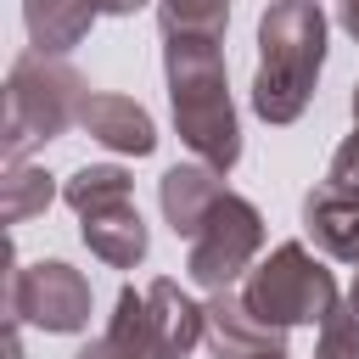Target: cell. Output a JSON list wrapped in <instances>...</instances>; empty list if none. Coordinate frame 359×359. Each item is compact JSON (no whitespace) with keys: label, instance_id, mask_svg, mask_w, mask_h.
Instances as JSON below:
<instances>
[{"label":"cell","instance_id":"obj_1","mask_svg":"<svg viewBox=\"0 0 359 359\" xmlns=\"http://www.w3.org/2000/svg\"><path fill=\"white\" fill-rule=\"evenodd\" d=\"M163 73H168V107L180 140L208 168H236L241 157V123L230 107L224 79V39L213 34H163Z\"/></svg>","mask_w":359,"mask_h":359},{"label":"cell","instance_id":"obj_2","mask_svg":"<svg viewBox=\"0 0 359 359\" xmlns=\"http://www.w3.org/2000/svg\"><path fill=\"white\" fill-rule=\"evenodd\" d=\"M325 67V11L320 0H275L258 17V73L252 112L264 123H297L314 101Z\"/></svg>","mask_w":359,"mask_h":359},{"label":"cell","instance_id":"obj_3","mask_svg":"<svg viewBox=\"0 0 359 359\" xmlns=\"http://www.w3.org/2000/svg\"><path fill=\"white\" fill-rule=\"evenodd\" d=\"M208 337V309L168 275L151 286H123L112 303L107 331L79 353V359H185Z\"/></svg>","mask_w":359,"mask_h":359},{"label":"cell","instance_id":"obj_4","mask_svg":"<svg viewBox=\"0 0 359 359\" xmlns=\"http://www.w3.org/2000/svg\"><path fill=\"white\" fill-rule=\"evenodd\" d=\"M90 107V84L67 56L28 50L6 73V123H0V151L6 163H28L34 146L67 135Z\"/></svg>","mask_w":359,"mask_h":359},{"label":"cell","instance_id":"obj_5","mask_svg":"<svg viewBox=\"0 0 359 359\" xmlns=\"http://www.w3.org/2000/svg\"><path fill=\"white\" fill-rule=\"evenodd\" d=\"M62 202L79 213V236H84V247L101 264L135 269L146 258L151 236H146V219L135 208L129 168H118V163H84V168H73L62 180Z\"/></svg>","mask_w":359,"mask_h":359},{"label":"cell","instance_id":"obj_6","mask_svg":"<svg viewBox=\"0 0 359 359\" xmlns=\"http://www.w3.org/2000/svg\"><path fill=\"white\" fill-rule=\"evenodd\" d=\"M241 297H247L252 314H264V320L280 325V331H292V325H320V320L342 303L331 269H325L303 241H280V247L247 275Z\"/></svg>","mask_w":359,"mask_h":359},{"label":"cell","instance_id":"obj_7","mask_svg":"<svg viewBox=\"0 0 359 359\" xmlns=\"http://www.w3.org/2000/svg\"><path fill=\"white\" fill-rule=\"evenodd\" d=\"M258 247H264V213H258L247 196L224 191L219 208L202 219V230L185 241V275H191L202 292H230V286L252 269Z\"/></svg>","mask_w":359,"mask_h":359},{"label":"cell","instance_id":"obj_8","mask_svg":"<svg viewBox=\"0 0 359 359\" xmlns=\"http://www.w3.org/2000/svg\"><path fill=\"white\" fill-rule=\"evenodd\" d=\"M90 303H95L90 280L73 264H62V258H39V264H22L11 275V320L17 325L67 337V331L90 325Z\"/></svg>","mask_w":359,"mask_h":359},{"label":"cell","instance_id":"obj_9","mask_svg":"<svg viewBox=\"0 0 359 359\" xmlns=\"http://www.w3.org/2000/svg\"><path fill=\"white\" fill-rule=\"evenodd\" d=\"M208 348L219 359H286V331L247 309L241 292H208Z\"/></svg>","mask_w":359,"mask_h":359},{"label":"cell","instance_id":"obj_10","mask_svg":"<svg viewBox=\"0 0 359 359\" xmlns=\"http://www.w3.org/2000/svg\"><path fill=\"white\" fill-rule=\"evenodd\" d=\"M303 230L314 236L320 252L342 258L359 269V191H342V185H314L303 196Z\"/></svg>","mask_w":359,"mask_h":359},{"label":"cell","instance_id":"obj_11","mask_svg":"<svg viewBox=\"0 0 359 359\" xmlns=\"http://www.w3.org/2000/svg\"><path fill=\"white\" fill-rule=\"evenodd\" d=\"M219 196H224V180H219V168H208V163H174V168L157 180L163 219H168L174 236H185V241L202 230V219L219 208Z\"/></svg>","mask_w":359,"mask_h":359},{"label":"cell","instance_id":"obj_12","mask_svg":"<svg viewBox=\"0 0 359 359\" xmlns=\"http://www.w3.org/2000/svg\"><path fill=\"white\" fill-rule=\"evenodd\" d=\"M79 129H84L90 140H101L107 151H123V157L157 151V123H151V112H146L140 101H129V95H90Z\"/></svg>","mask_w":359,"mask_h":359},{"label":"cell","instance_id":"obj_13","mask_svg":"<svg viewBox=\"0 0 359 359\" xmlns=\"http://www.w3.org/2000/svg\"><path fill=\"white\" fill-rule=\"evenodd\" d=\"M95 17H101L95 0H22L28 39H34V50H45V56H67V50L90 34Z\"/></svg>","mask_w":359,"mask_h":359},{"label":"cell","instance_id":"obj_14","mask_svg":"<svg viewBox=\"0 0 359 359\" xmlns=\"http://www.w3.org/2000/svg\"><path fill=\"white\" fill-rule=\"evenodd\" d=\"M50 202H56V185H50L45 168H34V163H6V180H0V213H6V224H22V219L45 213Z\"/></svg>","mask_w":359,"mask_h":359},{"label":"cell","instance_id":"obj_15","mask_svg":"<svg viewBox=\"0 0 359 359\" xmlns=\"http://www.w3.org/2000/svg\"><path fill=\"white\" fill-rule=\"evenodd\" d=\"M230 0H157V28L163 34H213L224 39Z\"/></svg>","mask_w":359,"mask_h":359},{"label":"cell","instance_id":"obj_16","mask_svg":"<svg viewBox=\"0 0 359 359\" xmlns=\"http://www.w3.org/2000/svg\"><path fill=\"white\" fill-rule=\"evenodd\" d=\"M314 359H359V314H353V303H337V309L320 320Z\"/></svg>","mask_w":359,"mask_h":359},{"label":"cell","instance_id":"obj_17","mask_svg":"<svg viewBox=\"0 0 359 359\" xmlns=\"http://www.w3.org/2000/svg\"><path fill=\"white\" fill-rule=\"evenodd\" d=\"M331 185H342V191H359V123H353V135L337 146V157H331V174H325Z\"/></svg>","mask_w":359,"mask_h":359},{"label":"cell","instance_id":"obj_18","mask_svg":"<svg viewBox=\"0 0 359 359\" xmlns=\"http://www.w3.org/2000/svg\"><path fill=\"white\" fill-rule=\"evenodd\" d=\"M146 0H95V11L101 17H129V11H140Z\"/></svg>","mask_w":359,"mask_h":359},{"label":"cell","instance_id":"obj_19","mask_svg":"<svg viewBox=\"0 0 359 359\" xmlns=\"http://www.w3.org/2000/svg\"><path fill=\"white\" fill-rule=\"evenodd\" d=\"M342 28L359 39V0H342Z\"/></svg>","mask_w":359,"mask_h":359},{"label":"cell","instance_id":"obj_20","mask_svg":"<svg viewBox=\"0 0 359 359\" xmlns=\"http://www.w3.org/2000/svg\"><path fill=\"white\" fill-rule=\"evenodd\" d=\"M348 303H353V314H359V275H353V297H348Z\"/></svg>","mask_w":359,"mask_h":359},{"label":"cell","instance_id":"obj_21","mask_svg":"<svg viewBox=\"0 0 359 359\" xmlns=\"http://www.w3.org/2000/svg\"><path fill=\"white\" fill-rule=\"evenodd\" d=\"M353 123H359V84H353Z\"/></svg>","mask_w":359,"mask_h":359}]
</instances>
